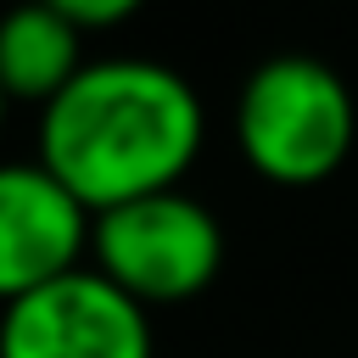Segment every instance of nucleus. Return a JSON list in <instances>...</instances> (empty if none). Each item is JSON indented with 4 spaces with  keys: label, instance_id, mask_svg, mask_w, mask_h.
Wrapping results in <instances>:
<instances>
[{
    "label": "nucleus",
    "instance_id": "423d86ee",
    "mask_svg": "<svg viewBox=\"0 0 358 358\" xmlns=\"http://www.w3.org/2000/svg\"><path fill=\"white\" fill-rule=\"evenodd\" d=\"M84 67V39L67 28L56 0L17 6L0 17V90L6 101L50 106Z\"/></svg>",
    "mask_w": 358,
    "mask_h": 358
},
{
    "label": "nucleus",
    "instance_id": "7ed1b4c3",
    "mask_svg": "<svg viewBox=\"0 0 358 358\" xmlns=\"http://www.w3.org/2000/svg\"><path fill=\"white\" fill-rule=\"evenodd\" d=\"M95 274L112 280L129 302L168 308L201 296L224 268V224L185 190L140 196L90 218Z\"/></svg>",
    "mask_w": 358,
    "mask_h": 358
},
{
    "label": "nucleus",
    "instance_id": "20e7f679",
    "mask_svg": "<svg viewBox=\"0 0 358 358\" xmlns=\"http://www.w3.org/2000/svg\"><path fill=\"white\" fill-rule=\"evenodd\" d=\"M151 313L95 268H73L0 308V358H151Z\"/></svg>",
    "mask_w": 358,
    "mask_h": 358
},
{
    "label": "nucleus",
    "instance_id": "6e6552de",
    "mask_svg": "<svg viewBox=\"0 0 358 358\" xmlns=\"http://www.w3.org/2000/svg\"><path fill=\"white\" fill-rule=\"evenodd\" d=\"M6 106H11V101H6V90H0V123H6Z\"/></svg>",
    "mask_w": 358,
    "mask_h": 358
},
{
    "label": "nucleus",
    "instance_id": "39448f33",
    "mask_svg": "<svg viewBox=\"0 0 358 358\" xmlns=\"http://www.w3.org/2000/svg\"><path fill=\"white\" fill-rule=\"evenodd\" d=\"M90 252V207L67 196L50 168L34 162H0V308L17 296L84 268Z\"/></svg>",
    "mask_w": 358,
    "mask_h": 358
},
{
    "label": "nucleus",
    "instance_id": "f03ea898",
    "mask_svg": "<svg viewBox=\"0 0 358 358\" xmlns=\"http://www.w3.org/2000/svg\"><path fill=\"white\" fill-rule=\"evenodd\" d=\"M358 140V106L347 78L319 56H268L246 73L235 95L241 157L285 190L324 185Z\"/></svg>",
    "mask_w": 358,
    "mask_h": 358
},
{
    "label": "nucleus",
    "instance_id": "0eeeda50",
    "mask_svg": "<svg viewBox=\"0 0 358 358\" xmlns=\"http://www.w3.org/2000/svg\"><path fill=\"white\" fill-rule=\"evenodd\" d=\"M56 11L67 17V28H73L78 39H90V34H101V28L129 22V17L140 11V0H56Z\"/></svg>",
    "mask_w": 358,
    "mask_h": 358
},
{
    "label": "nucleus",
    "instance_id": "f257e3e1",
    "mask_svg": "<svg viewBox=\"0 0 358 358\" xmlns=\"http://www.w3.org/2000/svg\"><path fill=\"white\" fill-rule=\"evenodd\" d=\"M201 95L162 62L106 56L39 106V162L95 213L179 190L201 157Z\"/></svg>",
    "mask_w": 358,
    "mask_h": 358
}]
</instances>
